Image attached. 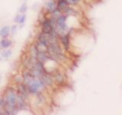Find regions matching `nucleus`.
Returning <instances> with one entry per match:
<instances>
[{
    "label": "nucleus",
    "mask_w": 122,
    "mask_h": 115,
    "mask_svg": "<svg viewBox=\"0 0 122 115\" xmlns=\"http://www.w3.org/2000/svg\"><path fill=\"white\" fill-rule=\"evenodd\" d=\"M4 98H5L8 104L16 105L18 101L17 89L11 87H7L5 91V93H4Z\"/></svg>",
    "instance_id": "nucleus-1"
},
{
    "label": "nucleus",
    "mask_w": 122,
    "mask_h": 115,
    "mask_svg": "<svg viewBox=\"0 0 122 115\" xmlns=\"http://www.w3.org/2000/svg\"><path fill=\"white\" fill-rule=\"evenodd\" d=\"M28 90L30 94H35L38 92H42L46 87V85L44 82L39 78H36L34 81L28 86Z\"/></svg>",
    "instance_id": "nucleus-2"
},
{
    "label": "nucleus",
    "mask_w": 122,
    "mask_h": 115,
    "mask_svg": "<svg viewBox=\"0 0 122 115\" xmlns=\"http://www.w3.org/2000/svg\"><path fill=\"white\" fill-rule=\"evenodd\" d=\"M30 72L31 73L32 75L35 78L40 79L42 77V75L46 72L44 64L39 61H37L35 64H34V66L32 67V68L30 70Z\"/></svg>",
    "instance_id": "nucleus-3"
},
{
    "label": "nucleus",
    "mask_w": 122,
    "mask_h": 115,
    "mask_svg": "<svg viewBox=\"0 0 122 115\" xmlns=\"http://www.w3.org/2000/svg\"><path fill=\"white\" fill-rule=\"evenodd\" d=\"M17 92L19 95H21V97L24 98L25 100L28 101V100L30 99V92L28 90V86L25 84L24 83H21V84H19L17 85Z\"/></svg>",
    "instance_id": "nucleus-4"
},
{
    "label": "nucleus",
    "mask_w": 122,
    "mask_h": 115,
    "mask_svg": "<svg viewBox=\"0 0 122 115\" xmlns=\"http://www.w3.org/2000/svg\"><path fill=\"white\" fill-rule=\"evenodd\" d=\"M53 29H54V27L52 25L51 20L47 18H44L41 23V32L49 34Z\"/></svg>",
    "instance_id": "nucleus-5"
},
{
    "label": "nucleus",
    "mask_w": 122,
    "mask_h": 115,
    "mask_svg": "<svg viewBox=\"0 0 122 115\" xmlns=\"http://www.w3.org/2000/svg\"><path fill=\"white\" fill-rule=\"evenodd\" d=\"M22 77H23V83L26 84L27 86L30 85L34 80L36 78L32 75L31 73L30 72V71L27 70V69H24V71L22 72Z\"/></svg>",
    "instance_id": "nucleus-6"
},
{
    "label": "nucleus",
    "mask_w": 122,
    "mask_h": 115,
    "mask_svg": "<svg viewBox=\"0 0 122 115\" xmlns=\"http://www.w3.org/2000/svg\"><path fill=\"white\" fill-rule=\"evenodd\" d=\"M50 59H51V57L50 55L49 52H47V50H38L37 61L44 64Z\"/></svg>",
    "instance_id": "nucleus-7"
},
{
    "label": "nucleus",
    "mask_w": 122,
    "mask_h": 115,
    "mask_svg": "<svg viewBox=\"0 0 122 115\" xmlns=\"http://www.w3.org/2000/svg\"><path fill=\"white\" fill-rule=\"evenodd\" d=\"M37 54H38V48H37L36 45H32L28 50V55L32 60L37 61Z\"/></svg>",
    "instance_id": "nucleus-8"
},
{
    "label": "nucleus",
    "mask_w": 122,
    "mask_h": 115,
    "mask_svg": "<svg viewBox=\"0 0 122 115\" xmlns=\"http://www.w3.org/2000/svg\"><path fill=\"white\" fill-rule=\"evenodd\" d=\"M40 79L44 82V84L46 85V87H47V86H51L53 84V78L51 77V75L47 72H45L44 74L42 75V77Z\"/></svg>",
    "instance_id": "nucleus-9"
},
{
    "label": "nucleus",
    "mask_w": 122,
    "mask_h": 115,
    "mask_svg": "<svg viewBox=\"0 0 122 115\" xmlns=\"http://www.w3.org/2000/svg\"><path fill=\"white\" fill-rule=\"evenodd\" d=\"M69 5H70V4H69L67 0H58L56 7L60 11L64 12L69 8Z\"/></svg>",
    "instance_id": "nucleus-10"
},
{
    "label": "nucleus",
    "mask_w": 122,
    "mask_h": 115,
    "mask_svg": "<svg viewBox=\"0 0 122 115\" xmlns=\"http://www.w3.org/2000/svg\"><path fill=\"white\" fill-rule=\"evenodd\" d=\"M10 32H11V29L9 26H8V25L3 26L2 28L0 29V36L2 38H8V36L10 34Z\"/></svg>",
    "instance_id": "nucleus-11"
},
{
    "label": "nucleus",
    "mask_w": 122,
    "mask_h": 115,
    "mask_svg": "<svg viewBox=\"0 0 122 115\" xmlns=\"http://www.w3.org/2000/svg\"><path fill=\"white\" fill-rule=\"evenodd\" d=\"M60 41H61V43H62L63 46L64 47V48L66 50H68L69 47H70V39H69V35H67V34L62 35L60 37Z\"/></svg>",
    "instance_id": "nucleus-12"
},
{
    "label": "nucleus",
    "mask_w": 122,
    "mask_h": 115,
    "mask_svg": "<svg viewBox=\"0 0 122 115\" xmlns=\"http://www.w3.org/2000/svg\"><path fill=\"white\" fill-rule=\"evenodd\" d=\"M53 78H54L55 82L57 84H60L64 82V75L60 72H56L53 75Z\"/></svg>",
    "instance_id": "nucleus-13"
},
{
    "label": "nucleus",
    "mask_w": 122,
    "mask_h": 115,
    "mask_svg": "<svg viewBox=\"0 0 122 115\" xmlns=\"http://www.w3.org/2000/svg\"><path fill=\"white\" fill-rule=\"evenodd\" d=\"M11 45H12V41L10 39H8L7 38H2L1 41H0V46H1L2 48H9Z\"/></svg>",
    "instance_id": "nucleus-14"
},
{
    "label": "nucleus",
    "mask_w": 122,
    "mask_h": 115,
    "mask_svg": "<svg viewBox=\"0 0 122 115\" xmlns=\"http://www.w3.org/2000/svg\"><path fill=\"white\" fill-rule=\"evenodd\" d=\"M26 20V15L25 14H18L15 16L14 21L16 23H19L20 25H23Z\"/></svg>",
    "instance_id": "nucleus-15"
},
{
    "label": "nucleus",
    "mask_w": 122,
    "mask_h": 115,
    "mask_svg": "<svg viewBox=\"0 0 122 115\" xmlns=\"http://www.w3.org/2000/svg\"><path fill=\"white\" fill-rule=\"evenodd\" d=\"M46 8H47V11L49 12H53V11H54L55 9H56V4L55 3L54 1H53V0H51V1H49L47 3V6H46Z\"/></svg>",
    "instance_id": "nucleus-16"
},
{
    "label": "nucleus",
    "mask_w": 122,
    "mask_h": 115,
    "mask_svg": "<svg viewBox=\"0 0 122 115\" xmlns=\"http://www.w3.org/2000/svg\"><path fill=\"white\" fill-rule=\"evenodd\" d=\"M13 79H14V82L17 85H18V84H19L23 83V77H22V75H15Z\"/></svg>",
    "instance_id": "nucleus-17"
},
{
    "label": "nucleus",
    "mask_w": 122,
    "mask_h": 115,
    "mask_svg": "<svg viewBox=\"0 0 122 115\" xmlns=\"http://www.w3.org/2000/svg\"><path fill=\"white\" fill-rule=\"evenodd\" d=\"M11 54H12V52H11V50H9V49H6V50H4V51L2 52V57L4 58H10L11 56Z\"/></svg>",
    "instance_id": "nucleus-18"
},
{
    "label": "nucleus",
    "mask_w": 122,
    "mask_h": 115,
    "mask_svg": "<svg viewBox=\"0 0 122 115\" xmlns=\"http://www.w3.org/2000/svg\"><path fill=\"white\" fill-rule=\"evenodd\" d=\"M6 105H7V101H6L5 98H4V96H3V97H2L1 98H0V108L5 109Z\"/></svg>",
    "instance_id": "nucleus-19"
},
{
    "label": "nucleus",
    "mask_w": 122,
    "mask_h": 115,
    "mask_svg": "<svg viewBox=\"0 0 122 115\" xmlns=\"http://www.w3.org/2000/svg\"><path fill=\"white\" fill-rule=\"evenodd\" d=\"M27 9H28V6H27V5L25 3H24L21 6L20 9H19V12H20L21 14H25L26 12Z\"/></svg>",
    "instance_id": "nucleus-20"
},
{
    "label": "nucleus",
    "mask_w": 122,
    "mask_h": 115,
    "mask_svg": "<svg viewBox=\"0 0 122 115\" xmlns=\"http://www.w3.org/2000/svg\"><path fill=\"white\" fill-rule=\"evenodd\" d=\"M10 29H11V34H12V35H14V34H16V32H17L18 27H17L16 25H14L11 26V28H10Z\"/></svg>",
    "instance_id": "nucleus-21"
},
{
    "label": "nucleus",
    "mask_w": 122,
    "mask_h": 115,
    "mask_svg": "<svg viewBox=\"0 0 122 115\" xmlns=\"http://www.w3.org/2000/svg\"><path fill=\"white\" fill-rule=\"evenodd\" d=\"M67 1L70 5H76L80 2V0H67Z\"/></svg>",
    "instance_id": "nucleus-22"
},
{
    "label": "nucleus",
    "mask_w": 122,
    "mask_h": 115,
    "mask_svg": "<svg viewBox=\"0 0 122 115\" xmlns=\"http://www.w3.org/2000/svg\"><path fill=\"white\" fill-rule=\"evenodd\" d=\"M1 58H2V55H1V54H0V61H1Z\"/></svg>",
    "instance_id": "nucleus-23"
},
{
    "label": "nucleus",
    "mask_w": 122,
    "mask_h": 115,
    "mask_svg": "<svg viewBox=\"0 0 122 115\" xmlns=\"http://www.w3.org/2000/svg\"><path fill=\"white\" fill-rule=\"evenodd\" d=\"M1 79H2V77H1V75H0V81H1Z\"/></svg>",
    "instance_id": "nucleus-24"
}]
</instances>
